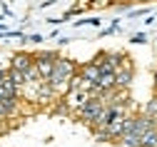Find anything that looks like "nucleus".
I'll list each match as a JSON object with an SVG mask.
<instances>
[{
	"instance_id": "nucleus-13",
	"label": "nucleus",
	"mask_w": 157,
	"mask_h": 147,
	"mask_svg": "<svg viewBox=\"0 0 157 147\" xmlns=\"http://www.w3.org/2000/svg\"><path fill=\"white\" fill-rule=\"evenodd\" d=\"M142 115H147V117H152V120H157V95L145 105V110H142Z\"/></svg>"
},
{
	"instance_id": "nucleus-2",
	"label": "nucleus",
	"mask_w": 157,
	"mask_h": 147,
	"mask_svg": "<svg viewBox=\"0 0 157 147\" xmlns=\"http://www.w3.org/2000/svg\"><path fill=\"white\" fill-rule=\"evenodd\" d=\"M105 105H107L105 100L90 97V100H87V102L82 105V107H80V110L75 112V117H77V120H82V122H87V125H92V122L97 120V115H100V112L105 110Z\"/></svg>"
},
{
	"instance_id": "nucleus-7",
	"label": "nucleus",
	"mask_w": 157,
	"mask_h": 147,
	"mask_svg": "<svg viewBox=\"0 0 157 147\" xmlns=\"http://www.w3.org/2000/svg\"><path fill=\"white\" fill-rule=\"evenodd\" d=\"M67 100H70V105H72V107H77V110H80L82 105L90 100V92H85V90H75V92H67Z\"/></svg>"
},
{
	"instance_id": "nucleus-11",
	"label": "nucleus",
	"mask_w": 157,
	"mask_h": 147,
	"mask_svg": "<svg viewBox=\"0 0 157 147\" xmlns=\"http://www.w3.org/2000/svg\"><path fill=\"white\" fill-rule=\"evenodd\" d=\"M8 77H10V82H13V85H15L17 90H20V87H25V85H30V82H28V77H25V72L10 70V72H8Z\"/></svg>"
},
{
	"instance_id": "nucleus-14",
	"label": "nucleus",
	"mask_w": 157,
	"mask_h": 147,
	"mask_svg": "<svg viewBox=\"0 0 157 147\" xmlns=\"http://www.w3.org/2000/svg\"><path fill=\"white\" fill-rule=\"evenodd\" d=\"M33 57L35 60H57L60 55H57L55 50H37V52H33Z\"/></svg>"
},
{
	"instance_id": "nucleus-5",
	"label": "nucleus",
	"mask_w": 157,
	"mask_h": 147,
	"mask_svg": "<svg viewBox=\"0 0 157 147\" xmlns=\"http://www.w3.org/2000/svg\"><path fill=\"white\" fill-rule=\"evenodd\" d=\"M157 127V120H152V117H147V115H135V127H132V132L135 135H145L147 130H155Z\"/></svg>"
},
{
	"instance_id": "nucleus-4",
	"label": "nucleus",
	"mask_w": 157,
	"mask_h": 147,
	"mask_svg": "<svg viewBox=\"0 0 157 147\" xmlns=\"http://www.w3.org/2000/svg\"><path fill=\"white\" fill-rule=\"evenodd\" d=\"M33 65H35V57H33V52H25V50H20V52H15V55L10 57V70L28 72Z\"/></svg>"
},
{
	"instance_id": "nucleus-12",
	"label": "nucleus",
	"mask_w": 157,
	"mask_h": 147,
	"mask_svg": "<svg viewBox=\"0 0 157 147\" xmlns=\"http://www.w3.org/2000/svg\"><path fill=\"white\" fill-rule=\"evenodd\" d=\"M140 147H157V127L155 130H147L140 137Z\"/></svg>"
},
{
	"instance_id": "nucleus-15",
	"label": "nucleus",
	"mask_w": 157,
	"mask_h": 147,
	"mask_svg": "<svg viewBox=\"0 0 157 147\" xmlns=\"http://www.w3.org/2000/svg\"><path fill=\"white\" fill-rule=\"evenodd\" d=\"M130 43H132V45H145V43H147V35H145V33H137V35L130 37Z\"/></svg>"
},
{
	"instance_id": "nucleus-8",
	"label": "nucleus",
	"mask_w": 157,
	"mask_h": 147,
	"mask_svg": "<svg viewBox=\"0 0 157 147\" xmlns=\"http://www.w3.org/2000/svg\"><path fill=\"white\" fill-rule=\"evenodd\" d=\"M97 87L105 90V92H112V90H115V72H100Z\"/></svg>"
},
{
	"instance_id": "nucleus-17",
	"label": "nucleus",
	"mask_w": 157,
	"mask_h": 147,
	"mask_svg": "<svg viewBox=\"0 0 157 147\" xmlns=\"http://www.w3.org/2000/svg\"><path fill=\"white\" fill-rule=\"evenodd\" d=\"M30 40H33V43H40L43 35H28V43H30Z\"/></svg>"
},
{
	"instance_id": "nucleus-1",
	"label": "nucleus",
	"mask_w": 157,
	"mask_h": 147,
	"mask_svg": "<svg viewBox=\"0 0 157 147\" xmlns=\"http://www.w3.org/2000/svg\"><path fill=\"white\" fill-rule=\"evenodd\" d=\"M77 75V68H75V62L67 60V57H57L55 60V70H52V77H50V85L52 90H65L70 87V80Z\"/></svg>"
},
{
	"instance_id": "nucleus-16",
	"label": "nucleus",
	"mask_w": 157,
	"mask_h": 147,
	"mask_svg": "<svg viewBox=\"0 0 157 147\" xmlns=\"http://www.w3.org/2000/svg\"><path fill=\"white\" fill-rule=\"evenodd\" d=\"M147 13V8H140V10H132L130 13V17H140V15H145Z\"/></svg>"
},
{
	"instance_id": "nucleus-6",
	"label": "nucleus",
	"mask_w": 157,
	"mask_h": 147,
	"mask_svg": "<svg viewBox=\"0 0 157 147\" xmlns=\"http://www.w3.org/2000/svg\"><path fill=\"white\" fill-rule=\"evenodd\" d=\"M80 75H82L85 82H90V85H97V80H100V68H97L95 62L90 60V62H85V65L80 68Z\"/></svg>"
},
{
	"instance_id": "nucleus-9",
	"label": "nucleus",
	"mask_w": 157,
	"mask_h": 147,
	"mask_svg": "<svg viewBox=\"0 0 157 147\" xmlns=\"http://www.w3.org/2000/svg\"><path fill=\"white\" fill-rule=\"evenodd\" d=\"M15 107H17V100H0V120L15 115Z\"/></svg>"
},
{
	"instance_id": "nucleus-18",
	"label": "nucleus",
	"mask_w": 157,
	"mask_h": 147,
	"mask_svg": "<svg viewBox=\"0 0 157 147\" xmlns=\"http://www.w3.org/2000/svg\"><path fill=\"white\" fill-rule=\"evenodd\" d=\"M8 72H10V70H3V68H0V82L8 80Z\"/></svg>"
},
{
	"instance_id": "nucleus-3",
	"label": "nucleus",
	"mask_w": 157,
	"mask_h": 147,
	"mask_svg": "<svg viewBox=\"0 0 157 147\" xmlns=\"http://www.w3.org/2000/svg\"><path fill=\"white\" fill-rule=\"evenodd\" d=\"M135 77V68H132V60L125 57V62L120 65V70L115 72V90H127L130 82Z\"/></svg>"
},
{
	"instance_id": "nucleus-10",
	"label": "nucleus",
	"mask_w": 157,
	"mask_h": 147,
	"mask_svg": "<svg viewBox=\"0 0 157 147\" xmlns=\"http://www.w3.org/2000/svg\"><path fill=\"white\" fill-rule=\"evenodd\" d=\"M120 147H140V135H135V132H127L122 135L120 140H115Z\"/></svg>"
}]
</instances>
